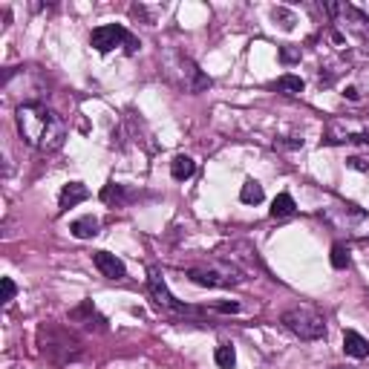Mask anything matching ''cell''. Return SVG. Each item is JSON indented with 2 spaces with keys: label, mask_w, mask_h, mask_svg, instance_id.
I'll return each mask as SVG.
<instances>
[{
  "label": "cell",
  "mask_w": 369,
  "mask_h": 369,
  "mask_svg": "<svg viewBox=\"0 0 369 369\" xmlns=\"http://www.w3.org/2000/svg\"><path fill=\"white\" fill-rule=\"evenodd\" d=\"M15 125L20 139L38 150V153H55L67 142V121L58 110L46 107L44 101H23L15 110Z\"/></svg>",
  "instance_id": "6da1fadb"
},
{
  "label": "cell",
  "mask_w": 369,
  "mask_h": 369,
  "mask_svg": "<svg viewBox=\"0 0 369 369\" xmlns=\"http://www.w3.org/2000/svg\"><path fill=\"white\" fill-rule=\"evenodd\" d=\"M147 294L150 300L159 306L162 312L176 315V318H205L208 312H223V315H237L239 312V303L237 300H225V303H211V306H191V303H182L170 294L165 277L156 265H150L147 271Z\"/></svg>",
  "instance_id": "7a4b0ae2"
},
{
  "label": "cell",
  "mask_w": 369,
  "mask_h": 369,
  "mask_svg": "<svg viewBox=\"0 0 369 369\" xmlns=\"http://www.w3.org/2000/svg\"><path fill=\"white\" fill-rule=\"evenodd\" d=\"M35 344H38L41 358H46L52 366H70L84 358L81 337L64 323H41Z\"/></svg>",
  "instance_id": "3957f363"
},
{
  "label": "cell",
  "mask_w": 369,
  "mask_h": 369,
  "mask_svg": "<svg viewBox=\"0 0 369 369\" xmlns=\"http://www.w3.org/2000/svg\"><path fill=\"white\" fill-rule=\"evenodd\" d=\"M184 274H188L191 283L205 286V289H231V286L245 283V271L231 260H208V263L191 265Z\"/></svg>",
  "instance_id": "277c9868"
},
{
  "label": "cell",
  "mask_w": 369,
  "mask_h": 369,
  "mask_svg": "<svg viewBox=\"0 0 369 369\" xmlns=\"http://www.w3.org/2000/svg\"><path fill=\"white\" fill-rule=\"evenodd\" d=\"M280 323L297 334L300 341H320V337H326V318L312 309V306H294V309H286L280 315Z\"/></svg>",
  "instance_id": "5b68a950"
},
{
  "label": "cell",
  "mask_w": 369,
  "mask_h": 369,
  "mask_svg": "<svg viewBox=\"0 0 369 369\" xmlns=\"http://www.w3.org/2000/svg\"><path fill=\"white\" fill-rule=\"evenodd\" d=\"M320 217L334 228V231H341V234H349V237H361L366 239L369 237V213L355 208V205H337V208H323L320 211Z\"/></svg>",
  "instance_id": "8992f818"
},
{
  "label": "cell",
  "mask_w": 369,
  "mask_h": 369,
  "mask_svg": "<svg viewBox=\"0 0 369 369\" xmlns=\"http://www.w3.org/2000/svg\"><path fill=\"white\" fill-rule=\"evenodd\" d=\"M89 46L96 49V52H101V55L113 52L115 46H125L127 55H136L142 44H139V38H133L121 23H104V26H96V29H92Z\"/></svg>",
  "instance_id": "52a82bcc"
},
{
  "label": "cell",
  "mask_w": 369,
  "mask_h": 369,
  "mask_svg": "<svg viewBox=\"0 0 369 369\" xmlns=\"http://www.w3.org/2000/svg\"><path fill=\"white\" fill-rule=\"evenodd\" d=\"M168 73L184 92H202V89H208L213 84L188 55H173V64H168Z\"/></svg>",
  "instance_id": "ba28073f"
},
{
  "label": "cell",
  "mask_w": 369,
  "mask_h": 369,
  "mask_svg": "<svg viewBox=\"0 0 369 369\" xmlns=\"http://www.w3.org/2000/svg\"><path fill=\"white\" fill-rule=\"evenodd\" d=\"M70 323H81L84 329H96V332H107V318L99 315L96 303L92 300H81L75 309L70 312Z\"/></svg>",
  "instance_id": "9c48e42d"
},
{
  "label": "cell",
  "mask_w": 369,
  "mask_h": 369,
  "mask_svg": "<svg viewBox=\"0 0 369 369\" xmlns=\"http://www.w3.org/2000/svg\"><path fill=\"white\" fill-rule=\"evenodd\" d=\"M92 265H96L104 277H110V280H125V277H127L125 263H121L115 254H110V251H96V254H92Z\"/></svg>",
  "instance_id": "30bf717a"
},
{
  "label": "cell",
  "mask_w": 369,
  "mask_h": 369,
  "mask_svg": "<svg viewBox=\"0 0 369 369\" xmlns=\"http://www.w3.org/2000/svg\"><path fill=\"white\" fill-rule=\"evenodd\" d=\"M84 199H89L87 184H81V182H67L64 188H61L58 208H61V211H70V208H75V205H78V202H84Z\"/></svg>",
  "instance_id": "8fae6325"
},
{
  "label": "cell",
  "mask_w": 369,
  "mask_h": 369,
  "mask_svg": "<svg viewBox=\"0 0 369 369\" xmlns=\"http://www.w3.org/2000/svg\"><path fill=\"white\" fill-rule=\"evenodd\" d=\"M344 352H346V358L363 361V358H369V341H366L361 332L346 329V332H344Z\"/></svg>",
  "instance_id": "7c38bea8"
},
{
  "label": "cell",
  "mask_w": 369,
  "mask_h": 369,
  "mask_svg": "<svg viewBox=\"0 0 369 369\" xmlns=\"http://www.w3.org/2000/svg\"><path fill=\"white\" fill-rule=\"evenodd\" d=\"M341 15L346 18V29H349V32L361 35L363 41L369 38V18H366V15H361V12L352 9V6H341Z\"/></svg>",
  "instance_id": "4fadbf2b"
},
{
  "label": "cell",
  "mask_w": 369,
  "mask_h": 369,
  "mask_svg": "<svg viewBox=\"0 0 369 369\" xmlns=\"http://www.w3.org/2000/svg\"><path fill=\"white\" fill-rule=\"evenodd\" d=\"M70 234L75 237V239H92L99 234V220L92 217V213H87V217H81V220H75L73 225H70Z\"/></svg>",
  "instance_id": "5bb4252c"
},
{
  "label": "cell",
  "mask_w": 369,
  "mask_h": 369,
  "mask_svg": "<svg viewBox=\"0 0 369 369\" xmlns=\"http://www.w3.org/2000/svg\"><path fill=\"white\" fill-rule=\"evenodd\" d=\"M99 196H101L104 205H125V202L130 199V194H127L125 184H115V182H107Z\"/></svg>",
  "instance_id": "9a60e30c"
},
{
  "label": "cell",
  "mask_w": 369,
  "mask_h": 369,
  "mask_svg": "<svg viewBox=\"0 0 369 369\" xmlns=\"http://www.w3.org/2000/svg\"><path fill=\"white\" fill-rule=\"evenodd\" d=\"M239 199L245 205H260L265 199V191H263V184L257 179H245L242 182V188H239Z\"/></svg>",
  "instance_id": "2e32d148"
},
{
  "label": "cell",
  "mask_w": 369,
  "mask_h": 369,
  "mask_svg": "<svg viewBox=\"0 0 369 369\" xmlns=\"http://www.w3.org/2000/svg\"><path fill=\"white\" fill-rule=\"evenodd\" d=\"M297 211V205H294V199H292V194H277L274 196V202H271V217L274 220H286V217H292V213Z\"/></svg>",
  "instance_id": "e0dca14e"
},
{
  "label": "cell",
  "mask_w": 369,
  "mask_h": 369,
  "mask_svg": "<svg viewBox=\"0 0 369 369\" xmlns=\"http://www.w3.org/2000/svg\"><path fill=\"white\" fill-rule=\"evenodd\" d=\"M303 87H306L303 78H300V75H292V73H286V75H280V78L274 81V89L280 92V96H300Z\"/></svg>",
  "instance_id": "ac0fdd59"
},
{
  "label": "cell",
  "mask_w": 369,
  "mask_h": 369,
  "mask_svg": "<svg viewBox=\"0 0 369 369\" xmlns=\"http://www.w3.org/2000/svg\"><path fill=\"white\" fill-rule=\"evenodd\" d=\"M194 170H196V162L191 159V156H176L173 162H170V176L176 179V182H184V179H191L194 176Z\"/></svg>",
  "instance_id": "d6986e66"
},
{
  "label": "cell",
  "mask_w": 369,
  "mask_h": 369,
  "mask_svg": "<svg viewBox=\"0 0 369 369\" xmlns=\"http://www.w3.org/2000/svg\"><path fill=\"white\" fill-rule=\"evenodd\" d=\"M332 268H337V271H344V268H349V263H352V257H349V245L346 242H334L332 245Z\"/></svg>",
  "instance_id": "ffe728a7"
},
{
  "label": "cell",
  "mask_w": 369,
  "mask_h": 369,
  "mask_svg": "<svg viewBox=\"0 0 369 369\" xmlns=\"http://www.w3.org/2000/svg\"><path fill=\"white\" fill-rule=\"evenodd\" d=\"M213 361H217L220 369H234L237 366V352L231 344H220L217 352H213Z\"/></svg>",
  "instance_id": "44dd1931"
},
{
  "label": "cell",
  "mask_w": 369,
  "mask_h": 369,
  "mask_svg": "<svg viewBox=\"0 0 369 369\" xmlns=\"http://www.w3.org/2000/svg\"><path fill=\"white\" fill-rule=\"evenodd\" d=\"M0 289H4V294H0V303H4V306H9V303L15 300V294H18V286H15V280H12V277H4V280H0Z\"/></svg>",
  "instance_id": "7402d4cb"
},
{
  "label": "cell",
  "mask_w": 369,
  "mask_h": 369,
  "mask_svg": "<svg viewBox=\"0 0 369 369\" xmlns=\"http://www.w3.org/2000/svg\"><path fill=\"white\" fill-rule=\"evenodd\" d=\"M274 18L283 20V29H292V26H294V15H289L286 9H274Z\"/></svg>",
  "instance_id": "603a6c76"
},
{
  "label": "cell",
  "mask_w": 369,
  "mask_h": 369,
  "mask_svg": "<svg viewBox=\"0 0 369 369\" xmlns=\"http://www.w3.org/2000/svg\"><path fill=\"white\" fill-rule=\"evenodd\" d=\"M346 165H349L352 170H361V173H366V170H369V165H366L361 156H352V159H346Z\"/></svg>",
  "instance_id": "cb8c5ba5"
},
{
  "label": "cell",
  "mask_w": 369,
  "mask_h": 369,
  "mask_svg": "<svg viewBox=\"0 0 369 369\" xmlns=\"http://www.w3.org/2000/svg\"><path fill=\"white\" fill-rule=\"evenodd\" d=\"M283 61H294V58H300V49H289V46H283Z\"/></svg>",
  "instance_id": "d4e9b609"
},
{
  "label": "cell",
  "mask_w": 369,
  "mask_h": 369,
  "mask_svg": "<svg viewBox=\"0 0 369 369\" xmlns=\"http://www.w3.org/2000/svg\"><path fill=\"white\" fill-rule=\"evenodd\" d=\"M344 96H346V99H349V101H358V89H355V87H349V89H346V92H344Z\"/></svg>",
  "instance_id": "484cf974"
},
{
  "label": "cell",
  "mask_w": 369,
  "mask_h": 369,
  "mask_svg": "<svg viewBox=\"0 0 369 369\" xmlns=\"http://www.w3.org/2000/svg\"><path fill=\"white\" fill-rule=\"evenodd\" d=\"M329 369H349V366H329Z\"/></svg>",
  "instance_id": "4316f807"
}]
</instances>
